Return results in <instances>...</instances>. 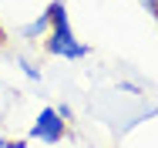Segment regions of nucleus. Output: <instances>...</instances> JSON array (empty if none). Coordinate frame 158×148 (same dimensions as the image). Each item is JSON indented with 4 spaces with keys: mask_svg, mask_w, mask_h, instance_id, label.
<instances>
[{
    "mask_svg": "<svg viewBox=\"0 0 158 148\" xmlns=\"http://www.w3.org/2000/svg\"><path fill=\"white\" fill-rule=\"evenodd\" d=\"M3 148H27V142H24V138H17V142H3Z\"/></svg>",
    "mask_w": 158,
    "mask_h": 148,
    "instance_id": "6",
    "label": "nucleus"
},
{
    "mask_svg": "<svg viewBox=\"0 0 158 148\" xmlns=\"http://www.w3.org/2000/svg\"><path fill=\"white\" fill-rule=\"evenodd\" d=\"M47 34H51V14H47V10H44L37 20H31V24L20 27V37H24V40H44Z\"/></svg>",
    "mask_w": 158,
    "mask_h": 148,
    "instance_id": "3",
    "label": "nucleus"
},
{
    "mask_svg": "<svg viewBox=\"0 0 158 148\" xmlns=\"http://www.w3.org/2000/svg\"><path fill=\"white\" fill-rule=\"evenodd\" d=\"M155 17H158V10H155Z\"/></svg>",
    "mask_w": 158,
    "mask_h": 148,
    "instance_id": "8",
    "label": "nucleus"
},
{
    "mask_svg": "<svg viewBox=\"0 0 158 148\" xmlns=\"http://www.w3.org/2000/svg\"><path fill=\"white\" fill-rule=\"evenodd\" d=\"M0 148H3V138H0Z\"/></svg>",
    "mask_w": 158,
    "mask_h": 148,
    "instance_id": "7",
    "label": "nucleus"
},
{
    "mask_svg": "<svg viewBox=\"0 0 158 148\" xmlns=\"http://www.w3.org/2000/svg\"><path fill=\"white\" fill-rule=\"evenodd\" d=\"M47 14H51V34L40 40L44 51L51 57H64V61H81L91 54L88 44H81L74 37V27H71V17H67V3L64 0H51L47 3Z\"/></svg>",
    "mask_w": 158,
    "mask_h": 148,
    "instance_id": "1",
    "label": "nucleus"
},
{
    "mask_svg": "<svg viewBox=\"0 0 158 148\" xmlns=\"http://www.w3.org/2000/svg\"><path fill=\"white\" fill-rule=\"evenodd\" d=\"M17 64H20V71H24L31 81H40V67H37V64H31L27 57H17Z\"/></svg>",
    "mask_w": 158,
    "mask_h": 148,
    "instance_id": "4",
    "label": "nucleus"
},
{
    "mask_svg": "<svg viewBox=\"0 0 158 148\" xmlns=\"http://www.w3.org/2000/svg\"><path fill=\"white\" fill-rule=\"evenodd\" d=\"M57 115H61L64 121H71V108H67V104H57Z\"/></svg>",
    "mask_w": 158,
    "mask_h": 148,
    "instance_id": "5",
    "label": "nucleus"
},
{
    "mask_svg": "<svg viewBox=\"0 0 158 148\" xmlns=\"http://www.w3.org/2000/svg\"><path fill=\"white\" fill-rule=\"evenodd\" d=\"M27 135L37 138V142H44V145H57V142H64V135H67V121L57 115V108L47 104V108L37 111V118H34Z\"/></svg>",
    "mask_w": 158,
    "mask_h": 148,
    "instance_id": "2",
    "label": "nucleus"
}]
</instances>
